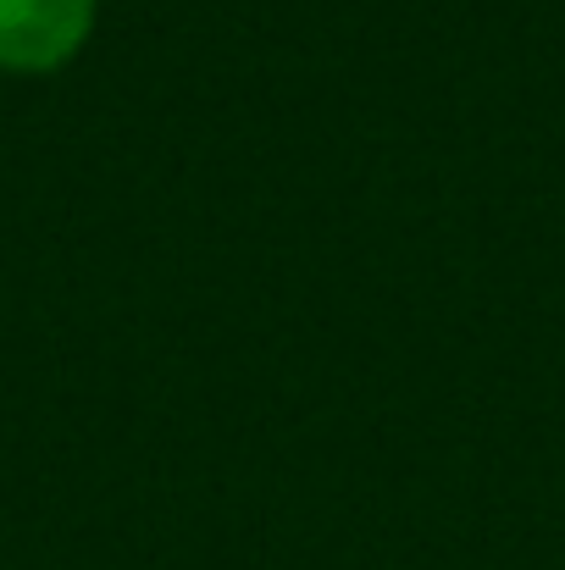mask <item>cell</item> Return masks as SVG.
Segmentation results:
<instances>
[{
	"instance_id": "obj_1",
	"label": "cell",
	"mask_w": 565,
	"mask_h": 570,
	"mask_svg": "<svg viewBox=\"0 0 565 570\" xmlns=\"http://www.w3.org/2000/svg\"><path fill=\"white\" fill-rule=\"evenodd\" d=\"M100 0H0V72H56L95 33Z\"/></svg>"
}]
</instances>
